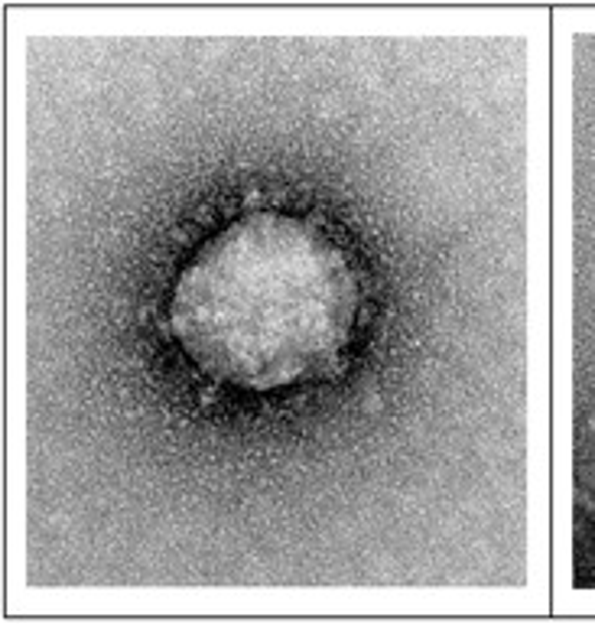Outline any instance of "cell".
Here are the masks:
<instances>
[{"mask_svg":"<svg viewBox=\"0 0 595 625\" xmlns=\"http://www.w3.org/2000/svg\"><path fill=\"white\" fill-rule=\"evenodd\" d=\"M355 280L313 225L257 212L182 270L173 329L202 368L254 388L286 384L348 336Z\"/></svg>","mask_w":595,"mask_h":625,"instance_id":"1","label":"cell"}]
</instances>
